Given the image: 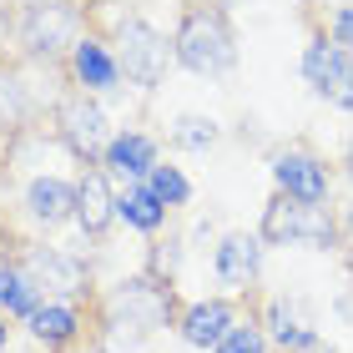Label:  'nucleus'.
Masks as SVG:
<instances>
[{
	"instance_id": "obj_22",
	"label": "nucleus",
	"mask_w": 353,
	"mask_h": 353,
	"mask_svg": "<svg viewBox=\"0 0 353 353\" xmlns=\"http://www.w3.org/2000/svg\"><path fill=\"white\" fill-rule=\"evenodd\" d=\"M176 147H187V152H202V147H212L217 141V126L212 121H202V117H182L176 121V132H172Z\"/></svg>"
},
{
	"instance_id": "obj_14",
	"label": "nucleus",
	"mask_w": 353,
	"mask_h": 353,
	"mask_svg": "<svg viewBox=\"0 0 353 353\" xmlns=\"http://www.w3.org/2000/svg\"><path fill=\"white\" fill-rule=\"evenodd\" d=\"M41 303H46V293L30 283V272L21 263H0V313L15 318V323H30V313Z\"/></svg>"
},
{
	"instance_id": "obj_24",
	"label": "nucleus",
	"mask_w": 353,
	"mask_h": 353,
	"mask_svg": "<svg viewBox=\"0 0 353 353\" xmlns=\"http://www.w3.org/2000/svg\"><path fill=\"white\" fill-rule=\"evenodd\" d=\"M339 36H343V41H353V10H343V15H339Z\"/></svg>"
},
{
	"instance_id": "obj_9",
	"label": "nucleus",
	"mask_w": 353,
	"mask_h": 353,
	"mask_svg": "<svg viewBox=\"0 0 353 353\" xmlns=\"http://www.w3.org/2000/svg\"><path fill=\"white\" fill-rule=\"evenodd\" d=\"M263 333L272 348L283 353H323V339H318V328L308 323V313L298 308L293 298H272L268 313H263Z\"/></svg>"
},
{
	"instance_id": "obj_27",
	"label": "nucleus",
	"mask_w": 353,
	"mask_h": 353,
	"mask_svg": "<svg viewBox=\"0 0 353 353\" xmlns=\"http://www.w3.org/2000/svg\"><path fill=\"white\" fill-rule=\"evenodd\" d=\"M348 172H353V152H348Z\"/></svg>"
},
{
	"instance_id": "obj_26",
	"label": "nucleus",
	"mask_w": 353,
	"mask_h": 353,
	"mask_svg": "<svg viewBox=\"0 0 353 353\" xmlns=\"http://www.w3.org/2000/svg\"><path fill=\"white\" fill-rule=\"evenodd\" d=\"M343 232H353V202H348V212H343Z\"/></svg>"
},
{
	"instance_id": "obj_20",
	"label": "nucleus",
	"mask_w": 353,
	"mask_h": 353,
	"mask_svg": "<svg viewBox=\"0 0 353 353\" xmlns=\"http://www.w3.org/2000/svg\"><path fill=\"white\" fill-rule=\"evenodd\" d=\"M217 353H268V333H263V323H252V318H237L232 333L217 343Z\"/></svg>"
},
{
	"instance_id": "obj_15",
	"label": "nucleus",
	"mask_w": 353,
	"mask_h": 353,
	"mask_svg": "<svg viewBox=\"0 0 353 353\" xmlns=\"http://www.w3.org/2000/svg\"><path fill=\"white\" fill-rule=\"evenodd\" d=\"M111 217H117V202H111L106 176H101V172H86L81 187H76V222H81V228L96 237V232L111 228Z\"/></svg>"
},
{
	"instance_id": "obj_17",
	"label": "nucleus",
	"mask_w": 353,
	"mask_h": 353,
	"mask_svg": "<svg viewBox=\"0 0 353 353\" xmlns=\"http://www.w3.org/2000/svg\"><path fill=\"white\" fill-rule=\"evenodd\" d=\"M106 162L126 176H152V141L147 137H117L106 147Z\"/></svg>"
},
{
	"instance_id": "obj_21",
	"label": "nucleus",
	"mask_w": 353,
	"mask_h": 353,
	"mask_svg": "<svg viewBox=\"0 0 353 353\" xmlns=\"http://www.w3.org/2000/svg\"><path fill=\"white\" fill-rule=\"evenodd\" d=\"M152 197L162 202V207H176V202H187L192 197V187H187V176L176 172V167H152Z\"/></svg>"
},
{
	"instance_id": "obj_18",
	"label": "nucleus",
	"mask_w": 353,
	"mask_h": 353,
	"mask_svg": "<svg viewBox=\"0 0 353 353\" xmlns=\"http://www.w3.org/2000/svg\"><path fill=\"white\" fill-rule=\"evenodd\" d=\"M117 217H126L132 228H141V232H157L167 222V207L152 197V187H141V192H126V197L117 202Z\"/></svg>"
},
{
	"instance_id": "obj_10",
	"label": "nucleus",
	"mask_w": 353,
	"mask_h": 353,
	"mask_svg": "<svg viewBox=\"0 0 353 353\" xmlns=\"http://www.w3.org/2000/svg\"><path fill=\"white\" fill-rule=\"evenodd\" d=\"M26 333L36 339L41 348H51V353H66V348H76L81 343V333H86V323H81V308L76 303H61V298H46L36 313H30V323H26Z\"/></svg>"
},
{
	"instance_id": "obj_12",
	"label": "nucleus",
	"mask_w": 353,
	"mask_h": 353,
	"mask_svg": "<svg viewBox=\"0 0 353 353\" xmlns=\"http://www.w3.org/2000/svg\"><path fill=\"white\" fill-rule=\"evenodd\" d=\"M61 132H66V141L81 157H96L106 147V117H101V106H91L86 96L66 101V106H61Z\"/></svg>"
},
{
	"instance_id": "obj_25",
	"label": "nucleus",
	"mask_w": 353,
	"mask_h": 353,
	"mask_svg": "<svg viewBox=\"0 0 353 353\" xmlns=\"http://www.w3.org/2000/svg\"><path fill=\"white\" fill-rule=\"evenodd\" d=\"M6 348H10V318L0 313V353H6Z\"/></svg>"
},
{
	"instance_id": "obj_23",
	"label": "nucleus",
	"mask_w": 353,
	"mask_h": 353,
	"mask_svg": "<svg viewBox=\"0 0 353 353\" xmlns=\"http://www.w3.org/2000/svg\"><path fill=\"white\" fill-rule=\"evenodd\" d=\"M21 121V86L10 76H0V126H15Z\"/></svg>"
},
{
	"instance_id": "obj_1",
	"label": "nucleus",
	"mask_w": 353,
	"mask_h": 353,
	"mask_svg": "<svg viewBox=\"0 0 353 353\" xmlns=\"http://www.w3.org/2000/svg\"><path fill=\"white\" fill-rule=\"evenodd\" d=\"M176 61L197 76H222L237 61V46H232V30H228V15L222 10H187L182 15V30H176Z\"/></svg>"
},
{
	"instance_id": "obj_6",
	"label": "nucleus",
	"mask_w": 353,
	"mask_h": 353,
	"mask_svg": "<svg viewBox=\"0 0 353 353\" xmlns=\"http://www.w3.org/2000/svg\"><path fill=\"white\" fill-rule=\"evenodd\" d=\"M106 313H117V318H126V323L152 333V328H162L172 318V288L157 283V278H132V283H121L117 293H111Z\"/></svg>"
},
{
	"instance_id": "obj_7",
	"label": "nucleus",
	"mask_w": 353,
	"mask_h": 353,
	"mask_svg": "<svg viewBox=\"0 0 353 353\" xmlns=\"http://www.w3.org/2000/svg\"><path fill=\"white\" fill-rule=\"evenodd\" d=\"M303 71H308V81L328 96L333 106L353 111V56L343 51V46L333 41H313L308 56H303Z\"/></svg>"
},
{
	"instance_id": "obj_19",
	"label": "nucleus",
	"mask_w": 353,
	"mask_h": 353,
	"mask_svg": "<svg viewBox=\"0 0 353 353\" xmlns=\"http://www.w3.org/2000/svg\"><path fill=\"white\" fill-rule=\"evenodd\" d=\"M76 76H81L86 86H111V81H117V61L106 56V46L81 41V46H76Z\"/></svg>"
},
{
	"instance_id": "obj_8",
	"label": "nucleus",
	"mask_w": 353,
	"mask_h": 353,
	"mask_svg": "<svg viewBox=\"0 0 353 353\" xmlns=\"http://www.w3.org/2000/svg\"><path fill=\"white\" fill-rule=\"evenodd\" d=\"M232 323H237V308H232L228 298H202V303H192V308H182V318H176V333H182L187 348L217 353V343L232 333Z\"/></svg>"
},
{
	"instance_id": "obj_2",
	"label": "nucleus",
	"mask_w": 353,
	"mask_h": 353,
	"mask_svg": "<svg viewBox=\"0 0 353 353\" xmlns=\"http://www.w3.org/2000/svg\"><path fill=\"white\" fill-rule=\"evenodd\" d=\"M263 243L272 248H318L328 252L339 243V222H333L318 202H293V197H278L263 212Z\"/></svg>"
},
{
	"instance_id": "obj_28",
	"label": "nucleus",
	"mask_w": 353,
	"mask_h": 353,
	"mask_svg": "<svg viewBox=\"0 0 353 353\" xmlns=\"http://www.w3.org/2000/svg\"><path fill=\"white\" fill-rule=\"evenodd\" d=\"M6 353H21V348H6Z\"/></svg>"
},
{
	"instance_id": "obj_5",
	"label": "nucleus",
	"mask_w": 353,
	"mask_h": 353,
	"mask_svg": "<svg viewBox=\"0 0 353 353\" xmlns=\"http://www.w3.org/2000/svg\"><path fill=\"white\" fill-rule=\"evenodd\" d=\"M21 268L30 272V283L41 288V293H51L61 303H71V298H81L86 293V268L81 258H66L61 248H30Z\"/></svg>"
},
{
	"instance_id": "obj_4",
	"label": "nucleus",
	"mask_w": 353,
	"mask_h": 353,
	"mask_svg": "<svg viewBox=\"0 0 353 353\" xmlns=\"http://www.w3.org/2000/svg\"><path fill=\"white\" fill-rule=\"evenodd\" d=\"M81 15L71 6H30L26 21H21V46L36 56H56L66 46H81Z\"/></svg>"
},
{
	"instance_id": "obj_3",
	"label": "nucleus",
	"mask_w": 353,
	"mask_h": 353,
	"mask_svg": "<svg viewBox=\"0 0 353 353\" xmlns=\"http://www.w3.org/2000/svg\"><path fill=\"white\" fill-rule=\"evenodd\" d=\"M172 51L176 46H167L147 21H121V30H117V61H121L126 81H137V86H157L162 81Z\"/></svg>"
},
{
	"instance_id": "obj_13",
	"label": "nucleus",
	"mask_w": 353,
	"mask_h": 353,
	"mask_svg": "<svg viewBox=\"0 0 353 353\" xmlns=\"http://www.w3.org/2000/svg\"><path fill=\"white\" fill-rule=\"evenodd\" d=\"M272 176H278L283 197H293V202H323L328 197V172L313 157H278Z\"/></svg>"
},
{
	"instance_id": "obj_11",
	"label": "nucleus",
	"mask_w": 353,
	"mask_h": 353,
	"mask_svg": "<svg viewBox=\"0 0 353 353\" xmlns=\"http://www.w3.org/2000/svg\"><path fill=\"white\" fill-rule=\"evenodd\" d=\"M258 272H263V243L258 237H248V232L222 237V248H217V283L222 288L243 293V288L258 283Z\"/></svg>"
},
{
	"instance_id": "obj_16",
	"label": "nucleus",
	"mask_w": 353,
	"mask_h": 353,
	"mask_svg": "<svg viewBox=\"0 0 353 353\" xmlns=\"http://www.w3.org/2000/svg\"><path fill=\"white\" fill-rule=\"evenodd\" d=\"M26 207H30V217H36V222L56 228V222L76 217V187L56 182V176H41V182H30V192H26Z\"/></svg>"
}]
</instances>
